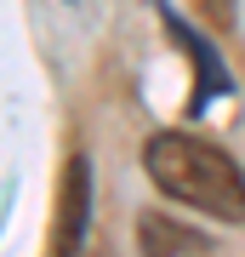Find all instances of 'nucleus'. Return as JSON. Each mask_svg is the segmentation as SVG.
<instances>
[{
  "label": "nucleus",
  "mask_w": 245,
  "mask_h": 257,
  "mask_svg": "<svg viewBox=\"0 0 245 257\" xmlns=\"http://www.w3.org/2000/svg\"><path fill=\"white\" fill-rule=\"evenodd\" d=\"M143 160H148L154 189L171 194L177 206L222 217V223H245V172L217 143L188 138V132H154L148 149H143Z\"/></svg>",
  "instance_id": "nucleus-1"
},
{
  "label": "nucleus",
  "mask_w": 245,
  "mask_h": 257,
  "mask_svg": "<svg viewBox=\"0 0 245 257\" xmlns=\"http://www.w3.org/2000/svg\"><path fill=\"white\" fill-rule=\"evenodd\" d=\"M86 223H91V166H86V155H69L63 194H57L52 257H80V246H86Z\"/></svg>",
  "instance_id": "nucleus-2"
},
{
  "label": "nucleus",
  "mask_w": 245,
  "mask_h": 257,
  "mask_svg": "<svg viewBox=\"0 0 245 257\" xmlns=\"http://www.w3.org/2000/svg\"><path fill=\"white\" fill-rule=\"evenodd\" d=\"M160 12H165V23H171V35H177V46L188 52L194 63H200V97H194V109H200L205 97H217V92H228V74H222V63H217V52H211L205 40H200V35H194V29H188V23H177V12L165 6V0H160Z\"/></svg>",
  "instance_id": "nucleus-3"
},
{
  "label": "nucleus",
  "mask_w": 245,
  "mask_h": 257,
  "mask_svg": "<svg viewBox=\"0 0 245 257\" xmlns=\"http://www.w3.org/2000/svg\"><path fill=\"white\" fill-rule=\"evenodd\" d=\"M137 240H143V257H188V251H205V240L188 234V229H177L171 217H143Z\"/></svg>",
  "instance_id": "nucleus-4"
},
{
  "label": "nucleus",
  "mask_w": 245,
  "mask_h": 257,
  "mask_svg": "<svg viewBox=\"0 0 245 257\" xmlns=\"http://www.w3.org/2000/svg\"><path fill=\"white\" fill-rule=\"evenodd\" d=\"M205 6H211V12H222V0H205Z\"/></svg>",
  "instance_id": "nucleus-5"
}]
</instances>
